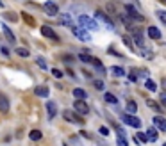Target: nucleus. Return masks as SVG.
<instances>
[{"label": "nucleus", "mask_w": 166, "mask_h": 146, "mask_svg": "<svg viewBox=\"0 0 166 146\" xmlns=\"http://www.w3.org/2000/svg\"><path fill=\"white\" fill-rule=\"evenodd\" d=\"M72 32H73V36L77 37V39L84 41V43L91 41V36H89L87 29H84V27H77V25H73V27H72Z\"/></svg>", "instance_id": "obj_1"}, {"label": "nucleus", "mask_w": 166, "mask_h": 146, "mask_svg": "<svg viewBox=\"0 0 166 146\" xmlns=\"http://www.w3.org/2000/svg\"><path fill=\"white\" fill-rule=\"evenodd\" d=\"M79 23L84 27V29H87V30H98V23L95 22L93 18H89V16H86V15H80L79 16Z\"/></svg>", "instance_id": "obj_2"}, {"label": "nucleus", "mask_w": 166, "mask_h": 146, "mask_svg": "<svg viewBox=\"0 0 166 146\" xmlns=\"http://www.w3.org/2000/svg\"><path fill=\"white\" fill-rule=\"evenodd\" d=\"M122 121L125 125L132 127V128H139V127H141V119L136 118L134 114H122Z\"/></svg>", "instance_id": "obj_3"}, {"label": "nucleus", "mask_w": 166, "mask_h": 146, "mask_svg": "<svg viewBox=\"0 0 166 146\" xmlns=\"http://www.w3.org/2000/svg\"><path fill=\"white\" fill-rule=\"evenodd\" d=\"M73 109H75V112H79L82 116L89 114V105L86 103V100H75L73 102Z\"/></svg>", "instance_id": "obj_4"}, {"label": "nucleus", "mask_w": 166, "mask_h": 146, "mask_svg": "<svg viewBox=\"0 0 166 146\" xmlns=\"http://www.w3.org/2000/svg\"><path fill=\"white\" fill-rule=\"evenodd\" d=\"M125 11H127V16H130L134 22H145V16L139 15V13H137V9L134 7V6L127 4V6H125Z\"/></svg>", "instance_id": "obj_5"}, {"label": "nucleus", "mask_w": 166, "mask_h": 146, "mask_svg": "<svg viewBox=\"0 0 166 146\" xmlns=\"http://www.w3.org/2000/svg\"><path fill=\"white\" fill-rule=\"evenodd\" d=\"M63 118H65L66 121H70V123H77V125H82L84 121H82V118L77 116L75 112H72V110H63Z\"/></svg>", "instance_id": "obj_6"}, {"label": "nucleus", "mask_w": 166, "mask_h": 146, "mask_svg": "<svg viewBox=\"0 0 166 146\" xmlns=\"http://www.w3.org/2000/svg\"><path fill=\"white\" fill-rule=\"evenodd\" d=\"M43 7H45V13H47L48 16H57L59 7H57V4H56V2L48 0V2H45V4H43Z\"/></svg>", "instance_id": "obj_7"}, {"label": "nucleus", "mask_w": 166, "mask_h": 146, "mask_svg": "<svg viewBox=\"0 0 166 146\" xmlns=\"http://www.w3.org/2000/svg\"><path fill=\"white\" fill-rule=\"evenodd\" d=\"M39 30H41V34H43L45 37H48V39H52V41H59V36L54 32V29H52L50 25H43Z\"/></svg>", "instance_id": "obj_8"}, {"label": "nucleus", "mask_w": 166, "mask_h": 146, "mask_svg": "<svg viewBox=\"0 0 166 146\" xmlns=\"http://www.w3.org/2000/svg\"><path fill=\"white\" fill-rule=\"evenodd\" d=\"M152 123L155 125V128L161 132H166V119L163 116H154V119H152Z\"/></svg>", "instance_id": "obj_9"}, {"label": "nucleus", "mask_w": 166, "mask_h": 146, "mask_svg": "<svg viewBox=\"0 0 166 146\" xmlns=\"http://www.w3.org/2000/svg\"><path fill=\"white\" fill-rule=\"evenodd\" d=\"M95 16H96V18H98L100 22L105 23V25H107V29H111V30L114 29V23L111 22V20H109V16H107V15H104L102 11H96V13H95Z\"/></svg>", "instance_id": "obj_10"}, {"label": "nucleus", "mask_w": 166, "mask_h": 146, "mask_svg": "<svg viewBox=\"0 0 166 146\" xmlns=\"http://www.w3.org/2000/svg\"><path fill=\"white\" fill-rule=\"evenodd\" d=\"M132 39H134V43L139 46V48H145V39H143V34L139 32L137 29L132 30Z\"/></svg>", "instance_id": "obj_11"}, {"label": "nucleus", "mask_w": 166, "mask_h": 146, "mask_svg": "<svg viewBox=\"0 0 166 146\" xmlns=\"http://www.w3.org/2000/svg\"><path fill=\"white\" fill-rule=\"evenodd\" d=\"M34 93H36V96H39V98H48V95H50V91H48L47 86H38V88L34 89Z\"/></svg>", "instance_id": "obj_12"}, {"label": "nucleus", "mask_w": 166, "mask_h": 146, "mask_svg": "<svg viewBox=\"0 0 166 146\" xmlns=\"http://www.w3.org/2000/svg\"><path fill=\"white\" fill-rule=\"evenodd\" d=\"M47 112H48V118H56L57 116V105L54 102H47Z\"/></svg>", "instance_id": "obj_13"}, {"label": "nucleus", "mask_w": 166, "mask_h": 146, "mask_svg": "<svg viewBox=\"0 0 166 146\" xmlns=\"http://www.w3.org/2000/svg\"><path fill=\"white\" fill-rule=\"evenodd\" d=\"M0 27H2V30H4V34H6V37H7V41H9V43H15V41H16V37H15V34L11 32V29H9L6 23H2Z\"/></svg>", "instance_id": "obj_14"}, {"label": "nucleus", "mask_w": 166, "mask_h": 146, "mask_svg": "<svg viewBox=\"0 0 166 146\" xmlns=\"http://www.w3.org/2000/svg\"><path fill=\"white\" fill-rule=\"evenodd\" d=\"M146 32H148V37H150V39H161V30H159L157 27H154V25H150Z\"/></svg>", "instance_id": "obj_15"}, {"label": "nucleus", "mask_w": 166, "mask_h": 146, "mask_svg": "<svg viewBox=\"0 0 166 146\" xmlns=\"http://www.w3.org/2000/svg\"><path fill=\"white\" fill-rule=\"evenodd\" d=\"M9 110V98L6 95H0V112H7Z\"/></svg>", "instance_id": "obj_16"}, {"label": "nucleus", "mask_w": 166, "mask_h": 146, "mask_svg": "<svg viewBox=\"0 0 166 146\" xmlns=\"http://www.w3.org/2000/svg\"><path fill=\"white\" fill-rule=\"evenodd\" d=\"M59 22L63 23V25H66V27H70V29H72L73 25H75V23L72 22V16H70V15H66V13H65V15H61Z\"/></svg>", "instance_id": "obj_17"}, {"label": "nucleus", "mask_w": 166, "mask_h": 146, "mask_svg": "<svg viewBox=\"0 0 166 146\" xmlns=\"http://www.w3.org/2000/svg\"><path fill=\"white\" fill-rule=\"evenodd\" d=\"M122 22H123V25H125V27H127V30H130V32H132V30H134V20H132V18H127V16L125 15H122Z\"/></svg>", "instance_id": "obj_18"}, {"label": "nucleus", "mask_w": 166, "mask_h": 146, "mask_svg": "<svg viewBox=\"0 0 166 146\" xmlns=\"http://www.w3.org/2000/svg\"><path fill=\"white\" fill-rule=\"evenodd\" d=\"M73 98H77V100H86L87 95H86V91H84V89L75 88V89H73Z\"/></svg>", "instance_id": "obj_19"}, {"label": "nucleus", "mask_w": 166, "mask_h": 146, "mask_svg": "<svg viewBox=\"0 0 166 146\" xmlns=\"http://www.w3.org/2000/svg\"><path fill=\"white\" fill-rule=\"evenodd\" d=\"M41 137H43V134H41L39 130H30L29 132V139L34 141V143H36V141H41Z\"/></svg>", "instance_id": "obj_20"}, {"label": "nucleus", "mask_w": 166, "mask_h": 146, "mask_svg": "<svg viewBox=\"0 0 166 146\" xmlns=\"http://www.w3.org/2000/svg\"><path fill=\"white\" fill-rule=\"evenodd\" d=\"M104 100L107 103H113V105H118V98H116L113 93H104Z\"/></svg>", "instance_id": "obj_21"}, {"label": "nucleus", "mask_w": 166, "mask_h": 146, "mask_svg": "<svg viewBox=\"0 0 166 146\" xmlns=\"http://www.w3.org/2000/svg\"><path fill=\"white\" fill-rule=\"evenodd\" d=\"M146 135H148V141L150 143H155L157 141V132H155V128H146Z\"/></svg>", "instance_id": "obj_22"}, {"label": "nucleus", "mask_w": 166, "mask_h": 146, "mask_svg": "<svg viewBox=\"0 0 166 146\" xmlns=\"http://www.w3.org/2000/svg\"><path fill=\"white\" fill-rule=\"evenodd\" d=\"M77 57H79V61H82V62H86V64H89V62H93V57H91L89 54H86V52H82V54H79Z\"/></svg>", "instance_id": "obj_23"}, {"label": "nucleus", "mask_w": 166, "mask_h": 146, "mask_svg": "<svg viewBox=\"0 0 166 146\" xmlns=\"http://www.w3.org/2000/svg\"><path fill=\"white\" fill-rule=\"evenodd\" d=\"M15 54H16V55H20V57H29V55H30V52L27 50V48H23V46L15 48Z\"/></svg>", "instance_id": "obj_24"}, {"label": "nucleus", "mask_w": 166, "mask_h": 146, "mask_svg": "<svg viewBox=\"0 0 166 146\" xmlns=\"http://www.w3.org/2000/svg\"><path fill=\"white\" fill-rule=\"evenodd\" d=\"M111 71H113L114 77H123V75H125V70H123L122 66H113V68H111Z\"/></svg>", "instance_id": "obj_25"}, {"label": "nucleus", "mask_w": 166, "mask_h": 146, "mask_svg": "<svg viewBox=\"0 0 166 146\" xmlns=\"http://www.w3.org/2000/svg\"><path fill=\"white\" fill-rule=\"evenodd\" d=\"M116 144L118 146H129V141H127V137H125V134H118Z\"/></svg>", "instance_id": "obj_26"}, {"label": "nucleus", "mask_w": 166, "mask_h": 146, "mask_svg": "<svg viewBox=\"0 0 166 146\" xmlns=\"http://www.w3.org/2000/svg\"><path fill=\"white\" fill-rule=\"evenodd\" d=\"M127 112H132V114L137 112V103L134 102V100H129V102H127Z\"/></svg>", "instance_id": "obj_27"}, {"label": "nucleus", "mask_w": 166, "mask_h": 146, "mask_svg": "<svg viewBox=\"0 0 166 146\" xmlns=\"http://www.w3.org/2000/svg\"><path fill=\"white\" fill-rule=\"evenodd\" d=\"M91 64H93L95 68H96V71H100V73H105V68H104V64H102V62L98 61V59H95V57H93V62H91Z\"/></svg>", "instance_id": "obj_28"}, {"label": "nucleus", "mask_w": 166, "mask_h": 146, "mask_svg": "<svg viewBox=\"0 0 166 146\" xmlns=\"http://www.w3.org/2000/svg\"><path fill=\"white\" fill-rule=\"evenodd\" d=\"M145 86H146L148 91H157V86H155V82L152 80V79H146V80H145Z\"/></svg>", "instance_id": "obj_29"}, {"label": "nucleus", "mask_w": 166, "mask_h": 146, "mask_svg": "<svg viewBox=\"0 0 166 146\" xmlns=\"http://www.w3.org/2000/svg\"><path fill=\"white\" fill-rule=\"evenodd\" d=\"M136 139H139V143H150V141H148V135H146L145 132H139L136 135Z\"/></svg>", "instance_id": "obj_30"}, {"label": "nucleus", "mask_w": 166, "mask_h": 146, "mask_svg": "<svg viewBox=\"0 0 166 146\" xmlns=\"http://www.w3.org/2000/svg\"><path fill=\"white\" fill-rule=\"evenodd\" d=\"M36 64L39 66L41 70H48V68H47V61H45L43 57H38V59H36Z\"/></svg>", "instance_id": "obj_31"}, {"label": "nucleus", "mask_w": 166, "mask_h": 146, "mask_svg": "<svg viewBox=\"0 0 166 146\" xmlns=\"http://www.w3.org/2000/svg\"><path fill=\"white\" fill-rule=\"evenodd\" d=\"M93 86L96 91H104V88H105V84H104V80H95L93 82Z\"/></svg>", "instance_id": "obj_32"}, {"label": "nucleus", "mask_w": 166, "mask_h": 146, "mask_svg": "<svg viewBox=\"0 0 166 146\" xmlns=\"http://www.w3.org/2000/svg\"><path fill=\"white\" fill-rule=\"evenodd\" d=\"M157 18L166 25V11H164V9H159V11H157Z\"/></svg>", "instance_id": "obj_33"}, {"label": "nucleus", "mask_w": 166, "mask_h": 146, "mask_svg": "<svg viewBox=\"0 0 166 146\" xmlns=\"http://www.w3.org/2000/svg\"><path fill=\"white\" fill-rule=\"evenodd\" d=\"M146 105H148V107H152V109L155 110V112H161V109H159V105L155 102H152V100H146Z\"/></svg>", "instance_id": "obj_34"}, {"label": "nucleus", "mask_w": 166, "mask_h": 146, "mask_svg": "<svg viewBox=\"0 0 166 146\" xmlns=\"http://www.w3.org/2000/svg\"><path fill=\"white\" fill-rule=\"evenodd\" d=\"M105 9L109 11V15H113V16H118V13H116V9H114V6H113V4H107V6H105Z\"/></svg>", "instance_id": "obj_35"}, {"label": "nucleus", "mask_w": 166, "mask_h": 146, "mask_svg": "<svg viewBox=\"0 0 166 146\" xmlns=\"http://www.w3.org/2000/svg\"><path fill=\"white\" fill-rule=\"evenodd\" d=\"M123 43H125V46H127V48H130V50H134V43H130V39L127 36L123 37Z\"/></svg>", "instance_id": "obj_36"}, {"label": "nucleus", "mask_w": 166, "mask_h": 146, "mask_svg": "<svg viewBox=\"0 0 166 146\" xmlns=\"http://www.w3.org/2000/svg\"><path fill=\"white\" fill-rule=\"evenodd\" d=\"M52 75H54L56 79H63V71L57 70V68H54V70H52Z\"/></svg>", "instance_id": "obj_37"}, {"label": "nucleus", "mask_w": 166, "mask_h": 146, "mask_svg": "<svg viewBox=\"0 0 166 146\" xmlns=\"http://www.w3.org/2000/svg\"><path fill=\"white\" fill-rule=\"evenodd\" d=\"M22 16H23V20L27 23H30V25H34V18H30L29 15H25V13H22Z\"/></svg>", "instance_id": "obj_38"}, {"label": "nucleus", "mask_w": 166, "mask_h": 146, "mask_svg": "<svg viewBox=\"0 0 166 146\" xmlns=\"http://www.w3.org/2000/svg\"><path fill=\"white\" fill-rule=\"evenodd\" d=\"M129 80H130V82H136V80H137V73H136V71H130V73H129Z\"/></svg>", "instance_id": "obj_39"}, {"label": "nucleus", "mask_w": 166, "mask_h": 146, "mask_svg": "<svg viewBox=\"0 0 166 146\" xmlns=\"http://www.w3.org/2000/svg\"><path fill=\"white\" fill-rule=\"evenodd\" d=\"M159 102H161V105H164V107H166V93H161V96H159Z\"/></svg>", "instance_id": "obj_40"}, {"label": "nucleus", "mask_w": 166, "mask_h": 146, "mask_svg": "<svg viewBox=\"0 0 166 146\" xmlns=\"http://www.w3.org/2000/svg\"><path fill=\"white\" fill-rule=\"evenodd\" d=\"M98 132H100L102 135H109V130L105 128V127H100V128H98Z\"/></svg>", "instance_id": "obj_41"}, {"label": "nucleus", "mask_w": 166, "mask_h": 146, "mask_svg": "<svg viewBox=\"0 0 166 146\" xmlns=\"http://www.w3.org/2000/svg\"><path fill=\"white\" fill-rule=\"evenodd\" d=\"M0 52H2V54H4L6 57H9V55H11V54H9V50L6 48V46H2V48H0Z\"/></svg>", "instance_id": "obj_42"}, {"label": "nucleus", "mask_w": 166, "mask_h": 146, "mask_svg": "<svg viewBox=\"0 0 166 146\" xmlns=\"http://www.w3.org/2000/svg\"><path fill=\"white\" fill-rule=\"evenodd\" d=\"M163 88L166 89V79H163Z\"/></svg>", "instance_id": "obj_43"}, {"label": "nucleus", "mask_w": 166, "mask_h": 146, "mask_svg": "<svg viewBox=\"0 0 166 146\" xmlns=\"http://www.w3.org/2000/svg\"><path fill=\"white\" fill-rule=\"evenodd\" d=\"M0 7H4V2H2V0H0Z\"/></svg>", "instance_id": "obj_44"}, {"label": "nucleus", "mask_w": 166, "mask_h": 146, "mask_svg": "<svg viewBox=\"0 0 166 146\" xmlns=\"http://www.w3.org/2000/svg\"><path fill=\"white\" fill-rule=\"evenodd\" d=\"M163 146H166V143H164V144H163Z\"/></svg>", "instance_id": "obj_45"}]
</instances>
